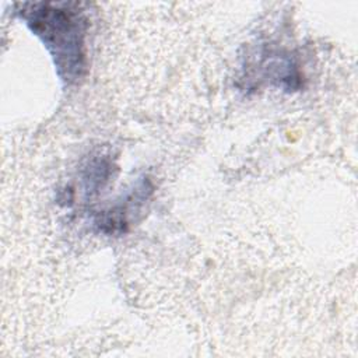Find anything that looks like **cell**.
Returning <instances> with one entry per match:
<instances>
[{
  "mask_svg": "<svg viewBox=\"0 0 358 358\" xmlns=\"http://www.w3.org/2000/svg\"><path fill=\"white\" fill-rule=\"evenodd\" d=\"M20 15L49 50L59 77L77 83L85 71L87 20L77 3H24Z\"/></svg>",
  "mask_w": 358,
  "mask_h": 358,
  "instance_id": "6da1fadb",
  "label": "cell"
}]
</instances>
